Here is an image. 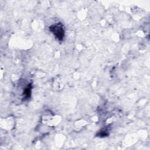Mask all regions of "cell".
Returning a JSON list of instances; mask_svg holds the SVG:
<instances>
[{"instance_id":"cell-1","label":"cell","mask_w":150,"mask_h":150,"mask_svg":"<svg viewBox=\"0 0 150 150\" xmlns=\"http://www.w3.org/2000/svg\"><path fill=\"white\" fill-rule=\"evenodd\" d=\"M50 29L51 32L54 34L56 37L59 39V40H62L64 36V30L63 29V27L62 26V25L57 24L52 26L50 28Z\"/></svg>"}]
</instances>
